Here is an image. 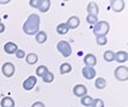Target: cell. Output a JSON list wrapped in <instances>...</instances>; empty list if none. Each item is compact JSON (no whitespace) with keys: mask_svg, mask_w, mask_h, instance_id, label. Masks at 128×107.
Segmentation results:
<instances>
[{"mask_svg":"<svg viewBox=\"0 0 128 107\" xmlns=\"http://www.w3.org/2000/svg\"><path fill=\"white\" fill-rule=\"evenodd\" d=\"M8 0H0V4H8Z\"/></svg>","mask_w":128,"mask_h":107,"instance_id":"obj_33","label":"cell"},{"mask_svg":"<svg viewBox=\"0 0 128 107\" xmlns=\"http://www.w3.org/2000/svg\"><path fill=\"white\" fill-rule=\"evenodd\" d=\"M40 1H41V0H30V1H29V5L31 6V7H34V8H38Z\"/></svg>","mask_w":128,"mask_h":107,"instance_id":"obj_29","label":"cell"},{"mask_svg":"<svg viewBox=\"0 0 128 107\" xmlns=\"http://www.w3.org/2000/svg\"><path fill=\"white\" fill-rule=\"evenodd\" d=\"M56 48H58L59 52H61V55L64 57H70L72 55V48H71L70 43L66 40H60L56 45Z\"/></svg>","mask_w":128,"mask_h":107,"instance_id":"obj_3","label":"cell"},{"mask_svg":"<svg viewBox=\"0 0 128 107\" xmlns=\"http://www.w3.org/2000/svg\"><path fill=\"white\" fill-rule=\"evenodd\" d=\"M127 61H128V52H127Z\"/></svg>","mask_w":128,"mask_h":107,"instance_id":"obj_34","label":"cell"},{"mask_svg":"<svg viewBox=\"0 0 128 107\" xmlns=\"http://www.w3.org/2000/svg\"><path fill=\"white\" fill-rule=\"evenodd\" d=\"M42 80H43V82H46V83H50V82L54 81V74L52 73V71H47L44 74V76L42 77Z\"/></svg>","mask_w":128,"mask_h":107,"instance_id":"obj_25","label":"cell"},{"mask_svg":"<svg viewBox=\"0 0 128 107\" xmlns=\"http://www.w3.org/2000/svg\"><path fill=\"white\" fill-rule=\"evenodd\" d=\"M47 71H49V70H48V68L46 67V66H40V67H37V69H36V75L40 76V77H43Z\"/></svg>","mask_w":128,"mask_h":107,"instance_id":"obj_24","label":"cell"},{"mask_svg":"<svg viewBox=\"0 0 128 107\" xmlns=\"http://www.w3.org/2000/svg\"><path fill=\"white\" fill-rule=\"evenodd\" d=\"M49 7H50V1L49 0H41L40 1V6H38V10L41 12H47L48 10H49Z\"/></svg>","mask_w":128,"mask_h":107,"instance_id":"obj_17","label":"cell"},{"mask_svg":"<svg viewBox=\"0 0 128 107\" xmlns=\"http://www.w3.org/2000/svg\"><path fill=\"white\" fill-rule=\"evenodd\" d=\"M72 71V66L70 63H62L60 66V74L61 75H65V74H68Z\"/></svg>","mask_w":128,"mask_h":107,"instance_id":"obj_19","label":"cell"},{"mask_svg":"<svg viewBox=\"0 0 128 107\" xmlns=\"http://www.w3.org/2000/svg\"><path fill=\"white\" fill-rule=\"evenodd\" d=\"M114 76L116 77L117 81H127L128 80V68L124 66H120L115 69L114 71Z\"/></svg>","mask_w":128,"mask_h":107,"instance_id":"obj_4","label":"cell"},{"mask_svg":"<svg viewBox=\"0 0 128 107\" xmlns=\"http://www.w3.org/2000/svg\"><path fill=\"white\" fill-rule=\"evenodd\" d=\"M82 73H83V76L86 80H92L96 76L95 68H91V67H84L83 70H82Z\"/></svg>","mask_w":128,"mask_h":107,"instance_id":"obj_9","label":"cell"},{"mask_svg":"<svg viewBox=\"0 0 128 107\" xmlns=\"http://www.w3.org/2000/svg\"><path fill=\"white\" fill-rule=\"evenodd\" d=\"M16 57L19 58V60H20V58H24V57H25V51L18 49V50L16 51Z\"/></svg>","mask_w":128,"mask_h":107,"instance_id":"obj_30","label":"cell"},{"mask_svg":"<svg viewBox=\"0 0 128 107\" xmlns=\"http://www.w3.org/2000/svg\"><path fill=\"white\" fill-rule=\"evenodd\" d=\"M46 40H47V34L44 31H38L36 34V42L40 43V44H43Z\"/></svg>","mask_w":128,"mask_h":107,"instance_id":"obj_20","label":"cell"},{"mask_svg":"<svg viewBox=\"0 0 128 107\" xmlns=\"http://www.w3.org/2000/svg\"><path fill=\"white\" fill-rule=\"evenodd\" d=\"M115 61L118 63H123L127 61V52L123 50H120L115 52Z\"/></svg>","mask_w":128,"mask_h":107,"instance_id":"obj_14","label":"cell"},{"mask_svg":"<svg viewBox=\"0 0 128 107\" xmlns=\"http://www.w3.org/2000/svg\"><path fill=\"white\" fill-rule=\"evenodd\" d=\"M4 31H5V25L2 23H0V34H2Z\"/></svg>","mask_w":128,"mask_h":107,"instance_id":"obj_32","label":"cell"},{"mask_svg":"<svg viewBox=\"0 0 128 107\" xmlns=\"http://www.w3.org/2000/svg\"><path fill=\"white\" fill-rule=\"evenodd\" d=\"M88 13H89L90 16H98V5L96 4V2H89V5H88Z\"/></svg>","mask_w":128,"mask_h":107,"instance_id":"obj_13","label":"cell"},{"mask_svg":"<svg viewBox=\"0 0 128 107\" xmlns=\"http://www.w3.org/2000/svg\"><path fill=\"white\" fill-rule=\"evenodd\" d=\"M31 107H46V106H44V104H43V102L37 101V102H35V104H32V106Z\"/></svg>","mask_w":128,"mask_h":107,"instance_id":"obj_31","label":"cell"},{"mask_svg":"<svg viewBox=\"0 0 128 107\" xmlns=\"http://www.w3.org/2000/svg\"><path fill=\"white\" fill-rule=\"evenodd\" d=\"M1 71H2V74H4V76H6V77H12V76L14 75L16 69H14V66H13L11 62H6V63L2 64Z\"/></svg>","mask_w":128,"mask_h":107,"instance_id":"obj_5","label":"cell"},{"mask_svg":"<svg viewBox=\"0 0 128 107\" xmlns=\"http://www.w3.org/2000/svg\"><path fill=\"white\" fill-rule=\"evenodd\" d=\"M110 7L112 8V11L121 12L124 8V1L123 0H112L110 1Z\"/></svg>","mask_w":128,"mask_h":107,"instance_id":"obj_8","label":"cell"},{"mask_svg":"<svg viewBox=\"0 0 128 107\" xmlns=\"http://www.w3.org/2000/svg\"><path fill=\"white\" fill-rule=\"evenodd\" d=\"M73 94L78 98H83L88 94V88L84 85H76L73 87Z\"/></svg>","mask_w":128,"mask_h":107,"instance_id":"obj_6","label":"cell"},{"mask_svg":"<svg viewBox=\"0 0 128 107\" xmlns=\"http://www.w3.org/2000/svg\"><path fill=\"white\" fill-rule=\"evenodd\" d=\"M40 22H41V19H40L38 14H35V13L30 14L28 17V19L25 20V23L23 24V31H24V34L29 35V36L36 35L38 32Z\"/></svg>","mask_w":128,"mask_h":107,"instance_id":"obj_1","label":"cell"},{"mask_svg":"<svg viewBox=\"0 0 128 107\" xmlns=\"http://www.w3.org/2000/svg\"><path fill=\"white\" fill-rule=\"evenodd\" d=\"M0 23H1V19H0Z\"/></svg>","mask_w":128,"mask_h":107,"instance_id":"obj_35","label":"cell"},{"mask_svg":"<svg viewBox=\"0 0 128 107\" xmlns=\"http://www.w3.org/2000/svg\"><path fill=\"white\" fill-rule=\"evenodd\" d=\"M67 26H68V29H72V30H74V29H77L79 26V24H80V19H79L78 17H76V16H73V17H71L68 20H67Z\"/></svg>","mask_w":128,"mask_h":107,"instance_id":"obj_12","label":"cell"},{"mask_svg":"<svg viewBox=\"0 0 128 107\" xmlns=\"http://www.w3.org/2000/svg\"><path fill=\"white\" fill-rule=\"evenodd\" d=\"M0 106L1 107H14V101H13V99L10 98V96H5V98L1 99Z\"/></svg>","mask_w":128,"mask_h":107,"instance_id":"obj_15","label":"cell"},{"mask_svg":"<svg viewBox=\"0 0 128 107\" xmlns=\"http://www.w3.org/2000/svg\"><path fill=\"white\" fill-rule=\"evenodd\" d=\"M86 22L89 23V24H97V23H98V19H97L96 16H90V14H88Z\"/></svg>","mask_w":128,"mask_h":107,"instance_id":"obj_27","label":"cell"},{"mask_svg":"<svg viewBox=\"0 0 128 107\" xmlns=\"http://www.w3.org/2000/svg\"><path fill=\"white\" fill-rule=\"evenodd\" d=\"M25 60H26V63H28V64L32 66V64H35V63L38 61V56H37L36 54H34V52H30V54H28V55L25 56Z\"/></svg>","mask_w":128,"mask_h":107,"instance_id":"obj_16","label":"cell"},{"mask_svg":"<svg viewBox=\"0 0 128 107\" xmlns=\"http://www.w3.org/2000/svg\"><path fill=\"white\" fill-rule=\"evenodd\" d=\"M84 63H85V67L94 68L96 66V63H97V58H96L95 55L88 54V55H85V57H84Z\"/></svg>","mask_w":128,"mask_h":107,"instance_id":"obj_10","label":"cell"},{"mask_svg":"<svg viewBox=\"0 0 128 107\" xmlns=\"http://www.w3.org/2000/svg\"><path fill=\"white\" fill-rule=\"evenodd\" d=\"M91 107H104V102L102 99H95Z\"/></svg>","mask_w":128,"mask_h":107,"instance_id":"obj_28","label":"cell"},{"mask_svg":"<svg viewBox=\"0 0 128 107\" xmlns=\"http://www.w3.org/2000/svg\"><path fill=\"white\" fill-rule=\"evenodd\" d=\"M109 30H110L109 23L106 22V20H100L97 24H95V26H94V35L96 37H98V36H106V34L109 32Z\"/></svg>","mask_w":128,"mask_h":107,"instance_id":"obj_2","label":"cell"},{"mask_svg":"<svg viewBox=\"0 0 128 107\" xmlns=\"http://www.w3.org/2000/svg\"><path fill=\"white\" fill-rule=\"evenodd\" d=\"M80 102H82V105L83 106H86V107H90L92 106V102H94V99L91 98V96L89 95H85L82 98V100H80Z\"/></svg>","mask_w":128,"mask_h":107,"instance_id":"obj_23","label":"cell"},{"mask_svg":"<svg viewBox=\"0 0 128 107\" xmlns=\"http://www.w3.org/2000/svg\"><path fill=\"white\" fill-rule=\"evenodd\" d=\"M106 79H103V77H97L95 81V87L97 89H103V88H106Z\"/></svg>","mask_w":128,"mask_h":107,"instance_id":"obj_21","label":"cell"},{"mask_svg":"<svg viewBox=\"0 0 128 107\" xmlns=\"http://www.w3.org/2000/svg\"><path fill=\"white\" fill-rule=\"evenodd\" d=\"M68 26H67L66 23H61V24H59L58 26H56V32L59 35H66L68 32Z\"/></svg>","mask_w":128,"mask_h":107,"instance_id":"obj_18","label":"cell"},{"mask_svg":"<svg viewBox=\"0 0 128 107\" xmlns=\"http://www.w3.org/2000/svg\"><path fill=\"white\" fill-rule=\"evenodd\" d=\"M37 83V79L36 76H29L28 79L23 82V88L25 90H31Z\"/></svg>","mask_w":128,"mask_h":107,"instance_id":"obj_7","label":"cell"},{"mask_svg":"<svg viewBox=\"0 0 128 107\" xmlns=\"http://www.w3.org/2000/svg\"><path fill=\"white\" fill-rule=\"evenodd\" d=\"M4 50H5L6 54L11 55V54H16V51L18 50V48H17L16 43H13V42H7V43L4 45Z\"/></svg>","mask_w":128,"mask_h":107,"instance_id":"obj_11","label":"cell"},{"mask_svg":"<svg viewBox=\"0 0 128 107\" xmlns=\"http://www.w3.org/2000/svg\"><path fill=\"white\" fill-rule=\"evenodd\" d=\"M103 58L106 62H112L115 61V52H112V50H106L103 55Z\"/></svg>","mask_w":128,"mask_h":107,"instance_id":"obj_22","label":"cell"},{"mask_svg":"<svg viewBox=\"0 0 128 107\" xmlns=\"http://www.w3.org/2000/svg\"><path fill=\"white\" fill-rule=\"evenodd\" d=\"M96 43L98 45H106L108 43V39L106 36H98V37H96Z\"/></svg>","mask_w":128,"mask_h":107,"instance_id":"obj_26","label":"cell"},{"mask_svg":"<svg viewBox=\"0 0 128 107\" xmlns=\"http://www.w3.org/2000/svg\"><path fill=\"white\" fill-rule=\"evenodd\" d=\"M127 44H128V43H127Z\"/></svg>","mask_w":128,"mask_h":107,"instance_id":"obj_36","label":"cell"}]
</instances>
